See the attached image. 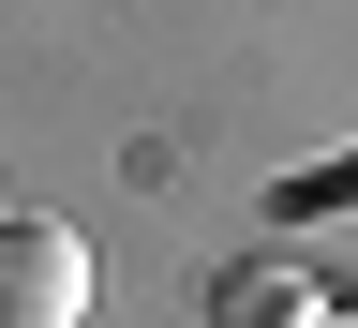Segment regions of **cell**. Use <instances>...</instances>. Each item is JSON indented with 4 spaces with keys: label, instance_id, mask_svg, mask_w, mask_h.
I'll return each instance as SVG.
<instances>
[{
    "label": "cell",
    "instance_id": "7a4b0ae2",
    "mask_svg": "<svg viewBox=\"0 0 358 328\" xmlns=\"http://www.w3.org/2000/svg\"><path fill=\"white\" fill-rule=\"evenodd\" d=\"M313 299H329V284L268 254V269H224V284H209V328H313Z\"/></svg>",
    "mask_w": 358,
    "mask_h": 328
},
{
    "label": "cell",
    "instance_id": "3957f363",
    "mask_svg": "<svg viewBox=\"0 0 358 328\" xmlns=\"http://www.w3.org/2000/svg\"><path fill=\"white\" fill-rule=\"evenodd\" d=\"M329 194H358V164H313V179H284V224H299V209H329Z\"/></svg>",
    "mask_w": 358,
    "mask_h": 328
},
{
    "label": "cell",
    "instance_id": "6da1fadb",
    "mask_svg": "<svg viewBox=\"0 0 358 328\" xmlns=\"http://www.w3.org/2000/svg\"><path fill=\"white\" fill-rule=\"evenodd\" d=\"M90 313V239L45 209H0V328H75Z\"/></svg>",
    "mask_w": 358,
    "mask_h": 328
},
{
    "label": "cell",
    "instance_id": "277c9868",
    "mask_svg": "<svg viewBox=\"0 0 358 328\" xmlns=\"http://www.w3.org/2000/svg\"><path fill=\"white\" fill-rule=\"evenodd\" d=\"M313 328H358V299H313Z\"/></svg>",
    "mask_w": 358,
    "mask_h": 328
}]
</instances>
